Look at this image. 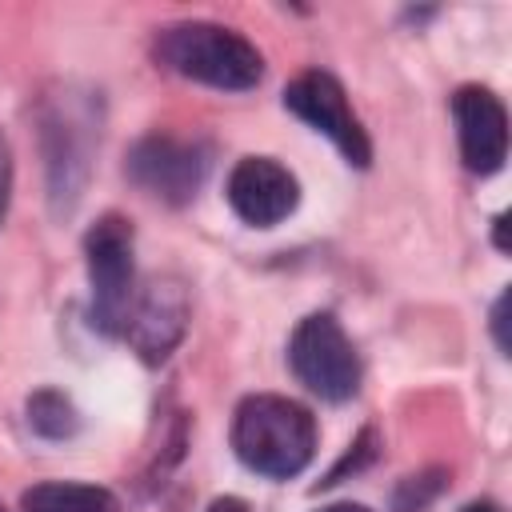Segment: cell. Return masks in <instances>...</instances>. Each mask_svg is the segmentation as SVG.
Here are the masks:
<instances>
[{
    "mask_svg": "<svg viewBox=\"0 0 512 512\" xmlns=\"http://www.w3.org/2000/svg\"><path fill=\"white\" fill-rule=\"evenodd\" d=\"M444 488V472H420V476H408L396 496H392V508L396 512H424Z\"/></svg>",
    "mask_w": 512,
    "mask_h": 512,
    "instance_id": "cell-12",
    "label": "cell"
},
{
    "mask_svg": "<svg viewBox=\"0 0 512 512\" xmlns=\"http://www.w3.org/2000/svg\"><path fill=\"white\" fill-rule=\"evenodd\" d=\"M188 324V296L180 280H152L136 300L124 320V340L140 352V360L160 364L184 336Z\"/></svg>",
    "mask_w": 512,
    "mask_h": 512,
    "instance_id": "cell-9",
    "label": "cell"
},
{
    "mask_svg": "<svg viewBox=\"0 0 512 512\" xmlns=\"http://www.w3.org/2000/svg\"><path fill=\"white\" fill-rule=\"evenodd\" d=\"M28 424H32V432H40L48 440H64V436H72L80 428V416H76V408H72V400L64 392L44 388V392H36L28 400Z\"/></svg>",
    "mask_w": 512,
    "mask_h": 512,
    "instance_id": "cell-11",
    "label": "cell"
},
{
    "mask_svg": "<svg viewBox=\"0 0 512 512\" xmlns=\"http://www.w3.org/2000/svg\"><path fill=\"white\" fill-rule=\"evenodd\" d=\"M84 256H88V284H92V324L108 336H120L136 300L132 224L116 212L100 216L84 236Z\"/></svg>",
    "mask_w": 512,
    "mask_h": 512,
    "instance_id": "cell-3",
    "label": "cell"
},
{
    "mask_svg": "<svg viewBox=\"0 0 512 512\" xmlns=\"http://www.w3.org/2000/svg\"><path fill=\"white\" fill-rule=\"evenodd\" d=\"M504 228H508V216H496V248H508V236H504Z\"/></svg>",
    "mask_w": 512,
    "mask_h": 512,
    "instance_id": "cell-17",
    "label": "cell"
},
{
    "mask_svg": "<svg viewBox=\"0 0 512 512\" xmlns=\"http://www.w3.org/2000/svg\"><path fill=\"white\" fill-rule=\"evenodd\" d=\"M320 512H368L364 504H332V508H320Z\"/></svg>",
    "mask_w": 512,
    "mask_h": 512,
    "instance_id": "cell-19",
    "label": "cell"
},
{
    "mask_svg": "<svg viewBox=\"0 0 512 512\" xmlns=\"http://www.w3.org/2000/svg\"><path fill=\"white\" fill-rule=\"evenodd\" d=\"M288 364L296 380L320 400H352L360 388V356L332 312H312L288 340Z\"/></svg>",
    "mask_w": 512,
    "mask_h": 512,
    "instance_id": "cell-4",
    "label": "cell"
},
{
    "mask_svg": "<svg viewBox=\"0 0 512 512\" xmlns=\"http://www.w3.org/2000/svg\"><path fill=\"white\" fill-rule=\"evenodd\" d=\"M208 512H244V500H236V496H220V500L208 504Z\"/></svg>",
    "mask_w": 512,
    "mask_h": 512,
    "instance_id": "cell-16",
    "label": "cell"
},
{
    "mask_svg": "<svg viewBox=\"0 0 512 512\" xmlns=\"http://www.w3.org/2000/svg\"><path fill=\"white\" fill-rule=\"evenodd\" d=\"M232 452L268 480L300 476L316 456V420L288 396H248L232 416Z\"/></svg>",
    "mask_w": 512,
    "mask_h": 512,
    "instance_id": "cell-1",
    "label": "cell"
},
{
    "mask_svg": "<svg viewBox=\"0 0 512 512\" xmlns=\"http://www.w3.org/2000/svg\"><path fill=\"white\" fill-rule=\"evenodd\" d=\"M372 444H376V436H372V432H364V436L352 444V452H348V456H344V460H340V464L328 472V480H320V484H336V480H340L348 468H352V472H356V468H364V464L372 460V452H376Z\"/></svg>",
    "mask_w": 512,
    "mask_h": 512,
    "instance_id": "cell-13",
    "label": "cell"
},
{
    "mask_svg": "<svg viewBox=\"0 0 512 512\" xmlns=\"http://www.w3.org/2000/svg\"><path fill=\"white\" fill-rule=\"evenodd\" d=\"M8 192H12V152H8V140L0 132V220L8 212Z\"/></svg>",
    "mask_w": 512,
    "mask_h": 512,
    "instance_id": "cell-14",
    "label": "cell"
},
{
    "mask_svg": "<svg viewBox=\"0 0 512 512\" xmlns=\"http://www.w3.org/2000/svg\"><path fill=\"white\" fill-rule=\"evenodd\" d=\"M20 512H120V500L96 484L44 480L20 496Z\"/></svg>",
    "mask_w": 512,
    "mask_h": 512,
    "instance_id": "cell-10",
    "label": "cell"
},
{
    "mask_svg": "<svg viewBox=\"0 0 512 512\" xmlns=\"http://www.w3.org/2000/svg\"><path fill=\"white\" fill-rule=\"evenodd\" d=\"M0 512H4V508H0Z\"/></svg>",
    "mask_w": 512,
    "mask_h": 512,
    "instance_id": "cell-20",
    "label": "cell"
},
{
    "mask_svg": "<svg viewBox=\"0 0 512 512\" xmlns=\"http://www.w3.org/2000/svg\"><path fill=\"white\" fill-rule=\"evenodd\" d=\"M452 116H456L464 168L476 176L500 172L508 160V112L500 96L480 84H468L452 96Z\"/></svg>",
    "mask_w": 512,
    "mask_h": 512,
    "instance_id": "cell-7",
    "label": "cell"
},
{
    "mask_svg": "<svg viewBox=\"0 0 512 512\" xmlns=\"http://www.w3.org/2000/svg\"><path fill=\"white\" fill-rule=\"evenodd\" d=\"M156 60L184 80L224 88V92L256 88L264 76V56L256 52V44L244 40L240 32H232L224 24H208V20H188V24L164 28L156 36Z\"/></svg>",
    "mask_w": 512,
    "mask_h": 512,
    "instance_id": "cell-2",
    "label": "cell"
},
{
    "mask_svg": "<svg viewBox=\"0 0 512 512\" xmlns=\"http://www.w3.org/2000/svg\"><path fill=\"white\" fill-rule=\"evenodd\" d=\"M204 172H208V152L200 144H188L176 136H148L128 156V176L148 196L168 200V204L192 200Z\"/></svg>",
    "mask_w": 512,
    "mask_h": 512,
    "instance_id": "cell-6",
    "label": "cell"
},
{
    "mask_svg": "<svg viewBox=\"0 0 512 512\" xmlns=\"http://www.w3.org/2000/svg\"><path fill=\"white\" fill-rule=\"evenodd\" d=\"M460 512H500V508H496L492 500H476V504H464Z\"/></svg>",
    "mask_w": 512,
    "mask_h": 512,
    "instance_id": "cell-18",
    "label": "cell"
},
{
    "mask_svg": "<svg viewBox=\"0 0 512 512\" xmlns=\"http://www.w3.org/2000/svg\"><path fill=\"white\" fill-rule=\"evenodd\" d=\"M504 312H508V292H504V296L496 300V308H492V332H496V344H500V352L508 356V336H504V320H508V316H504Z\"/></svg>",
    "mask_w": 512,
    "mask_h": 512,
    "instance_id": "cell-15",
    "label": "cell"
},
{
    "mask_svg": "<svg viewBox=\"0 0 512 512\" xmlns=\"http://www.w3.org/2000/svg\"><path fill=\"white\" fill-rule=\"evenodd\" d=\"M284 108H288L292 116H300L308 128L324 132V136L344 152L348 164H356V168H368V164H372L368 132H364V124L356 120V112H352V104H348V96H344V88H340L336 76L316 72V68H312V72H300V76L284 88Z\"/></svg>",
    "mask_w": 512,
    "mask_h": 512,
    "instance_id": "cell-5",
    "label": "cell"
},
{
    "mask_svg": "<svg viewBox=\"0 0 512 512\" xmlns=\"http://www.w3.org/2000/svg\"><path fill=\"white\" fill-rule=\"evenodd\" d=\"M228 204L252 228H272L300 204L296 176L272 156H244L228 176Z\"/></svg>",
    "mask_w": 512,
    "mask_h": 512,
    "instance_id": "cell-8",
    "label": "cell"
}]
</instances>
